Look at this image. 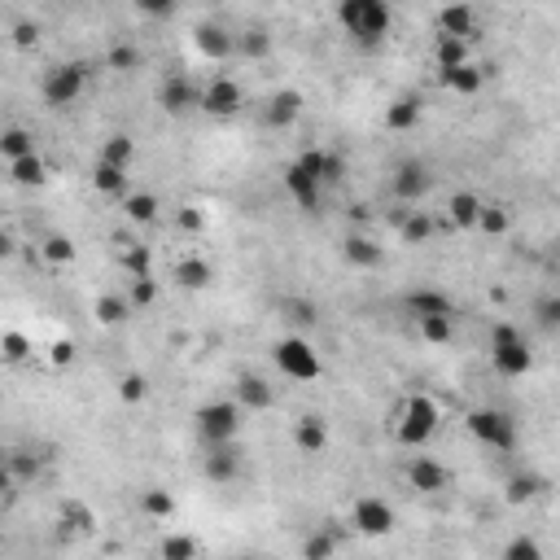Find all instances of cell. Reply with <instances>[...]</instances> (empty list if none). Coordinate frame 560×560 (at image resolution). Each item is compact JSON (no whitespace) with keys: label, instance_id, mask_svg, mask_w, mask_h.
Segmentation results:
<instances>
[{"label":"cell","instance_id":"1","mask_svg":"<svg viewBox=\"0 0 560 560\" xmlns=\"http://www.w3.org/2000/svg\"><path fill=\"white\" fill-rule=\"evenodd\" d=\"M337 18L360 44H381L390 35V22H395L390 18V0H342Z\"/></svg>","mask_w":560,"mask_h":560},{"label":"cell","instance_id":"2","mask_svg":"<svg viewBox=\"0 0 560 560\" xmlns=\"http://www.w3.org/2000/svg\"><path fill=\"white\" fill-rule=\"evenodd\" d=\"M438 421H442L438 403L429 395H412L403 398V407L395 412V438L403 447H425L429 438L438 433Z\"/></svg>","mask_w":560,"mask_h":560},{"label":"cell","instance_id":"3","mask_svg":"<svg viewBox=\"0 0 560 560\" xmlns=\"http://www.w3.org/2000/svg\"><path fill=\"white\" fill-rule=\"evenodd\" d=\"M491 363L499 377H526L534 368V351L526 346V337L512 324H494L491 329Z\"/></svg>","mask_w":560,"mask_h":560},{"label":"cell","instance_id":"4","mask_svg":"<svg viewBox=\"0 0 560 560\" xmlns=\"http://www.w3.org/2000/svg\"><path fill=\"white\" fill-rule=\"evenodd\" d=\"M271 360H276V368H280L289 381H316V377L324 372L316 346L302 342V337H280V342L271 346Z\"/></svg>","mask_w":560,"mask_h":560},{"label":"cell","instance_id":"5","mask_svg":"<svg viewBox=\"0 0 560 560\" xmlns=\"http://www.w3.org/2000/svg\"><path fill=\"white\" fill-rule=\"evenodd\" d=\"M468 433H473L482 447H491V451H512V447H517V425H512V416L499 412V407H473V412H468Z\"/></svg>","mask_w":560,"mask_h":560},{"label":"cell","instance_id":"6","mask_svg":"<svg viewBox=\"0 0 560 560\" xmlns=\"http://www.w3.org/2000/svg\"><path fill=\"white\" fill-rule=\"evenodd\" d=\"M84 88H88V67L84 62H62V67H53L44 75V84H40V93L49 105H58V110H67L75 101L84 97Z\"/></svg>","mask_w":560,"mask_h":560},{"label":"cell","instance_id":"7","mask_svg":"<svg viewBox=\"0 0 560 560\" xmlns=\"http://www.w3.org/2000/svg\"><path fill=\"white\" fill-rule=\"evenodd\" d=\"M241 403L232 398V403H206L198 412V433L206 447H219V442H232L236 438V429H241Z\"/></svg>","mask_w":560,"mask_h":560},{"label":"cell","instance_id":"8","mask_svg":"<svg viewBox=\"0 0 560 560\" xmlns=\"http://www.w3.org/2000/svg\"><path fill=\"white\" fill-rule=\"evenodd\" d=\"M351 521H355L360 534H368V538H381V534H390V529H395V508H390L381 494H363V499H355Z\"/></svg>","mask_w":560,"mask_h":560},{"label":"cell","instance_id":"9","mask_svg":"<svg viewBox=\"0 0 560 560\" xmlns=\"http://www.w3.org/2000/svg\"><path fill=\"white\" fill-rule=\"evenodd\" d=\"M285 189H289V198H294L302 210H316V206H320V189H324V180H320L307 163H289L285 166Z\"/></svg>","mask_w":560,"mask_h":560},{"label":"cell","instance_id":"10","mask_svg":"<svg viewBox=\"0 0 560 560\" xmlns=\"http://www.w3.org/2000/svg\"><path fill=\"white\" fill-rule=\"evenodd\" d=\"M241 105H245V93H241L236 79H210V88L201 93V110L215 114V119H232Z\"/></svg>","mask_w":560,"mask_h":560},{"label":"cell","instance_id":"11","mask_svg":"<svg viewBox=\"0 0 560 560\" xmlns=\"http://www.w3.org/2000/svg\"><path fill=\"white\" fill-rule=\"evenodd\" d=\"M429 189H433V171H429L425 163L412 158V163H403L395 171V198L398 201H421Z\"/></svg>","mask_w":560,"mask_h":560},{"label":"cell","instance_id":"12","mask_svg":"<svg viewBox=\"0 0 560 560\" xmlns=\"http://www.w3.org/2000/svg\"><path fill=\"white\" fill-rule=\"evenodd\" d=\"M298 114H302V93H294V88H280V93H271L267 97V110H263V119H267V128H294L298 123Z\"/></svg>","mask_w":560,"mask_h":560},{"label":"cell","instance_id":"13","mask_svg":"<svg viewBox=\"0 0 560 560\" xmlns=\"http://www.w3.org/2000/svg\"><path fill=\"white\" fill-rule=\"evenodd\" d=\"M193 44H198L201 58H210V62H224L232 49H236V40H232L219 22H198V31H193Z\"/></svg>","mask_w":560,"mask_h":560},{"label":"cell","instance_id":"14","mask_svg":"<svg viewBox=\"0 0 560 560\" xmlns=\"http://www.w3.org/2000/svg\"><path fill=\"white\" fill-rule=\"evenodd\" d=\"M438 31L442 35H464V40H477V13L468 0H456L438 13Z\"/></svg>","mask_w":560,"mask_h":560},{"label":"cell","instance_id":"15","mask_svg":"<svg viewBox=\"0 0 560 560\" xmlns=\"http://www.w3.org/2000/svg\"><path fill=\"white\" fill-rule=\"evenodd\" d=\"M201 473H206L210 482H232V477L241 473V451H236L232 442L210 447V456H206V464H201Z\"/></svg>","mask_w":560,"mask_h":560},{"label":"cell","instance_id":"16","mask_svg":"<svg viewBox=\"0 0 560 560\" xmlns=\"http://www.w3.org/2000/svg\"><path fill=\"white\" fill-rule=\"evenodd\" d=\"M407 482H412L421 494H438L447 486V468L438 460H429V456H416V460L407 464Z\"/></svg>","mask_w":560,"mask_h":560},{"label":"cell","instance_id":"17","mask_svg":"<svg viewBox=\"0 0 560 560\" xmlns=\"http://www.w3.org/2000/svg\"><path fill=\"white\" fill-rule=\"evenodd\" d=\"M294 442L302 456H320L324 447H329V425H324V416H302L294 425Z\"/></svg>","mask_w":560,"mask_h":560},{"label":"cell","instance_id":"18","mask_svg":"<svg viewBox=\"0 0 560 560\" xmlns=\"http://www.w3.org/2000/svg\"><path fill=\"white\" fill-rule=\"evenodd\" d=\"M482 84H486V67L464 62V67L442 70V88H451L456 97H473V93H482Z\"/></svg>","mask_w":560,"mask_h":560},{"label":"cell","instance_id":"19","mask_svg":"<svg viewBox=\"0 0 560 560\" xmlns=\"http://www.w3.org/2000/svg\"><path fill=\"white\" fill-rule=\"evenodd\" d=\"M421 123V97L416 93H403L395 97V105H386V128L390 132H412Z\"/></svg>","mask_w":560,"mask_h":560},{"label":"cell","instance_id":"20","mask_svg":"<svg viewBox=\"0 0 560 560\" xmlns=\"http://www.w3.org/2000/svg\"><path fill=\"white\" fill-rule=\"evenodd\" d=\"M236 403H241L245 412H267V407H271V386H267L263 377L245 372V377H236Z\"/></svg>","mask_w":560,"mask_h":560},{"label":"cell","instance_id":"21","mask_svg":"<svg viewBox=\"0 0 560 560\" xmlns=\"http://www.w3.org/2000/svg\"><path fill=\"white\" fill-rule=\"evenodd\" d=\"M158 101H163V110L166 114H184V110H193V105H201V97L193 93V84L189 79H166L163 84V93H158Z\"/></svg>","mask_w":560,"mask_h":560},{"label":"cell","instance_id":"22","mask_svg":"<svg viewBox=\"0 0 560 560\" xmlns=\"http://www.w3.org/2000/svg\"><path fill=\"white\" fill-rule=\"evenodd\" d=\"M342 259L351 267H377L381 263V245H377L372 236H363V232H351V236L342 241Z\"/></svg>","mask_w":560,"mask_h":560},{"label":"cell","instance_id":"23","mask_svg":"<svg viewBox=\"0 0 560 560\" xmlns=\"http://www.w3.org/2000/svg\"><path fill=\"white\" fill-rule=\"evenodd\" d=\"M407 311L421 320V316H456V302L438 289H412L407 294Z\"/></svg>","mask_w":560,"mask_h":560},{"label":"cell","instance_id":"24","mask_svg":"<svg viewBox=\"0 0 560 560\" xmlns=\"http://www.w3.org/2000/svg\"><path fill=\"white\" fill-rule=\"evenodd\" d=\"M210 280H215V267L206 259H180L175 263V285L180 289H206Z\"/></svg>","mask_w":560,"mask_h":560},{"label":"cell","instance_id":"25","mask_svg":"<svg viewBox=\"0 0 560 560\" xmlns=\"http://www.w3.org/2000/svg\"><path fill=\"white\" fill-rule=\"evenodd\" d=\"M447 215H451L456 228H477V219H482V198H477V193H456V198L447 201Z\"/></svg>","mask_w":560,"mask_h":560},{"label":"cell","instance_id":"26","mask_svg":"<svg viewBox=\"0 0 560 560\" xmlns=\"http://www.w3.org/2000/svg\"><path fill=\"white\" fill-rule=\"evenodd\" d=\"M433 58H438V70L464 67V62H468V40H464V35H438Z\"/></svg>","mask_w":560,"mask_h":560},{"label":"cell","instance_id":"27","mask_svg":"<svg viewBox=\"0 0 560 560\" xmlns=\"http://www.w3.org/2000/svg\"><path fill=\"white\" fill-rule=\"evenodd\" d=\"M93 189L105 193V198L123 193V189H128V166H114V163H105V158H101L97 171H93Z\"/></svg>","mask_w":560,"mask_h":560},{"label":"cell","instance_id":"28","mask_svg":"<svg viewBox=\"0 0 560 560\" xmlns=\"http://www.w3.org/2000/svg\"><path fill=\"white\" fill-rule=\"evenodd\" d=\"M140 512H145V517H154V521L175 517V494L163 491V486H149V491H140Z\"/></svg>","mask_w":560,"mask_h":560},{"label":"cell","instance_id":"29","mask_svg":"<svg viewBox=\"0 0 560 560\" xmlns=\"http://www.w3.org/2000/svg\"><path fill=\"white\" fill-rule=\"evenodd\" d=\"M543 491H547L543 477H534V473H517V477L503 486V499H508V503H529V499H538Z\"/></svg>","mask_w":560,"mask_h":560},{"label":"cell","instance_id":"30","mask_svg":"<svg viewBox=\"0 0 560 560\" xmlns=\"http://www.w3.org/2000/svg\"><path fill=\"white\" fill-rule=\"evenodd\" d=\"M416 329H421L425 342H433V346H447V342L456 337V316H421V320H416Z\"/></svg>","mask_w":560,"mask_h":560},{"label":"cell","instance_id":"31","mask_svg":"<svg viewBox=\"0 0 560 560\" xmlns=\"http://www.w3.org/2000/svg\"><path fill=\"white\" fill-rule=\"evenodd\" d=\"M398 236H403V245H425L429 236H433V219H429L425 210H412V215L398 224Z\"/></svg>","mask_w":560,"mask_h":560},{"label":"cell","instance_id":"32","mask_svg":"<svg viewBox=\"0 0 560 560\" xmlns=\"http://www.w3.org/2000/svg\"><path fill=\"white\" fill-rule=\"evenodd\" d=\"M0 154L13 163V158H27V154H35V140L27 128H4L0 132Z\"/></svg>","mask_w":560,"mask_h":560},{"label":"cell","instance_id":"33","mask_svg":"<svg viewBox=\"0 0 560 560\" xmlns=\"http://www.w3.org/2000/svg\"><path fill=\"white\" fill-rule=\"evenodd\" d=\"M512 224V210L503 206V201H482V219H477V228L491 232V236H503Z\"/></svg>","mask_w":560,"mask_h":560},{"label":"cell","instance_id":"34","mask_svg":"<svg viewBox=\"0 0 560 560\" xmlns=\"http://www.w3.org/2000/svg\"><path fill=\"white\" fill-rule=\"evenodd\" d=\"M40 254H44V263H53V267L75 263V245H70V236H62V232L44 236V241H40Z\"/></svg>","mask_w":560,"mask_h":560},{"label":"cell","instance_id":"35","mask_svg":"<svg viewBox=\"0 0 560 560\" xmlns=\"http://www.w3.org/2000/svg\"><path fill=\"white\" fill-rule=\"evenodd\" d=\"M9 180H13V184H44V158H40V154L13 158V163H9Z\"/></svg>","mask_w":560,"mask_h":560},{"label":"cell","instance_id":"36","mask_svg":"<svg viewBox=\"0 0 560 560\" xmlns=\"http://www.w3.org/2000/svg\"><path fill=\"white\" fill-rule=\"evenodd\" d=\"M236 53H241V58H250V62H259V58H267V53H271V35H267L263 27H250V31H241V40H236Z\"/></svg>","mask_w":560,"mask_h":560},{"label":"cell","instance_id":"37","mask_svg":"<svg viewBox=\"0 0 560 560\" xmlns=\"http://www.w3.org/2000/svg\"><path fill=\"white\" fill-rule=\"evenodd\" d=\"M97 320L101 324H123L128 316H132V298H114V294H105V298H97Z\"/></svg>","mask_w":560,"mask_h":560},{"label":"cell","instance_id":"38","mask_svg":"<svg viewBox=\"0 0 560 560\" xmlns=\"http://www.w3.org/2000/svg\"><path fill=\"white\" fill-rule=\"evenodd\" d=\"M105 67L119 70V75H128V70L145 67V53H140V49H132V44H114V49L105 53Z\"/></svg>","mask_w":560,"mask_h":560},{"label":"cell","instance_id":"39","mask_svg":"<svg viewBox=\"0 0 560 560\" xmlns=\"http://www.w3.org/2000/svg\"><path fill=\"white\" fill-rule=\"evenodd\" d=\"M123 210H128L132 224H154L158 219V198L154 193H132V198L123 201Z\"/></svg>","mask_w":560,"mask_h":560},{"label":"cell","instance_id":"40","mask_svg":"<svg viewBox=\"0 0 560 560\" xmlns=\"http://www.w3.org/2000/svg\"><path fill=\"white\" fill-rule=\"evenodd\" d=\"M101 158H105V163H114V166H128L136 158V145H132V136H110V140H105V145H101Z\"/></svg>","mask_w":560,"mask_h":560},{"label":"cell","instance_id":"41","mask_svg":"<svg viewBox=\"0 0 560 560\" xmlns=\"http://www.w3.org/2000/svg\"><path fill=\"white\" fill-rule=\"evenodd\" d=\"M158 556H163V560H193V556H198V543H193V538H184V534H171V538H163Z\"/></svg>","mask_w":560,"mask_h":560},{"label":"cell","instance_id":"42","mask_svg":"<svg viewBox=\"0 0 560 560\" xmlns=\"http://www.w3.org/2000/svg\"><path fill=\"white\" fill-rule=\"evenodd\" d=\"M128 298H132V307H154L158 302V285H154V276H132V289H128Z\"/></svg>","mask_w":560,"mask_h":560},{"label":"cell","instance_id":"43","mask_svg":"<svg viewBox=\"0 0 560 560\" xmlns=\"http://www.w3.org/2000/svg\"><path fill=\"white\" fill-rule=\"evenodd\" d=\"M119 398H123V403H145V398H149V377L128 372V377L119 381Z\"/></svg>","mask_w":560,"mask_h":560},{"label":"cell","instance_id":"44","mask_svg":"<svg viewBox=\"0 0 560 560\" xmlns=\"http://www.w3.org/2000/svg\"><path fill=\"white\" fill-rule=\"evenodd\" d=\"M538 556H543V547H538L529 534H517V538L503 547V560H538Z\"/></svg>","mask_w":560,"mask_h":560},{"label":"cell","instance_id":"45","mask_svg":"<svg viewBox=\"0 0 560 560\" xmlns=\"http://www.w3.org/2000/svg\"><path fill=\"white\" fill-rule=\"evenodd\" d=\"M534 316H538L543 329H560V294L538 298V302H534Z\"/></svg>","mask_w":560,"mask_h":560},{"label":"cell","instance_id":"46","mask_svg":"<svg viewBox=\"0 0 560 560\" xmlns=\"http://www.w3.org/2000/svg\"><path fill=\"white\" fill-rule=\"evenodd\" d=\"M0 351H4V363H22L27 355H31V342H27L22 333H4Z\"/></svg>","mask_w":560,"mask_h":560},{"label":"cell","instance_id":"47","mask_svg":"<svg viewBox=\"0 0 560 560\" xmlns=\"http://www.w3.org/2000/svg\"><path fill=\"white\" fill-rule=\"evenodd\" d=\"M149 263H154V254H149L145 245H128V250H123V267H128L132 276H149Z\"/></svg>","mask_w":560,"mask_h":560},{"label":"cell","instance_id":"48","mask_svg":"<svg viewBox=\"0 0 560 560\" xmlns=\"http://www.w3.org/2000/svg\"><path fill=\"white\" fill-rule=\"evenodd\" d=\"M62 526H75V529H84V534H88L97 521H93V512H88L84 503H62Z\"/></svg>","mask_w":560,"mask_h":560},{"label":"cell","instance_id":"49","mask_svg":"<svg viewBox=\"0 0 560 560\" xmlns=\"http://www.w3.org/2000/svg\"><path fill=\"white\" fill-rule=\"evenodd\" d=\"M337 552V543H333L329 534H311L307 543H302V556L307 560H324V556H333Z\"/></svg>","mask_w":560,"mask_h":560},{"label":"cell","instance_id":"50","mask_svg":"<svg viewBox=\"0 0 560 560\" xmlns=\"http://www.w3.org/2000/svg\"><path fill=\"white\" fill-rule=\"evenodd\" d=\"M175 228L180 232H201L206 228V215H201L198 206H180V210H175Z\"/></svg>","mask_w":560,"mask_h":560},{"label":"cell","instance_id":"51","mask_svg":"<svg viewBox=\"0 0 560 560\" xmlns=\"http://www.w3.org/2000/svg\"><path fill=\"white\" fill-rule=\"evenodd\" d=\"M13 44H18V49H35V44H40V27H35L31 18L13 22Z\"/></svg>","mask_w":560,"mask_h":560},{"label":"cell","instance_id":"52","mask_svg":"<svg viewBox=\"0 0 560 560\" xmlns=\"http://www.w3.org/2000/svg\"><path fill=\"white\" fill-rule=\"evenodd\" d=\"M9 473H13V477H22V482H31L35 473H40V460H27V456H9Z\"/></svg>","mask_w":560,"mask_h":560},{"label":"cell","instance_id":"53","mask_svg":"<svg viewBox=\"0 0 560 560\" xmlns=\"http://www.w3.org/2000/svg\"><path fill=\"white\" fill-rule=\"evenodd\" d=\"M136 9L149 18H166V13H175V0H136Z\"/></svg>","mask_w":560,"mask_h":560},{"label":"cell","instance_id":"54","mask_svg":"<svg viewBox=\"0 0 560 560\" xmlns=\"http://www.w3.org/2000/svg\"><path fill=\"white\" fill-rule=\"evenodd\" d=\"M346 175V163H342V154H324V184H337Z\"/></svg>","mask_w":560,"mask_h":560},{"label":"cell","instance_id":"55","mask_svg":"<svg viewBox=\"0 0 560 560\" xmlns=\"http://www.w3.org/2000/svg\"><path fill=\"white\" fill-rule=\"evenodd\" d=\"M285 311H294L298 324H316V307L311 302H285Z\"/></svg>","mask_w":560,"mask_h":560},{"label":"cell","instance_id":"56","mask_svg":"<svg viewBox=\"0 0 560 560\" xmlns=\"http://www.w3.org/2000/svg\"><path fill=\"white\" fill-rule=\"evenodd\" d=\"M53 363H58V368L75 363V346H70V342H58V346H53Z\"/></svg>","mask_w":560,"mask_h":560}]
</instances>
